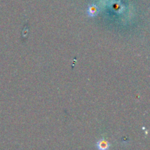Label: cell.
Segmentation results:
<instances>
[{
    "mask_svg": "<svg viewBox=\"0 0 150 150\" xmlns=\"http://www.w3.org/2000/svg\"><path fill=\"white\" fill-rule=\"evenodd\" d=\"M96 146L98 150H108L109 149L111 145H110L109 142L108 141H106L104 139H102L97 142Z\"/></svg>",
    "mask_w": 150,
    "mask_h": 150,
    "instance_id": "1",
    "label": "cell"
},
{
    "mask_svg": "<svg viewBox=\"0 0 150 150\" xmlns=\"http://www.w3.org/2000/svg\"><path fill=\"white\" fill-rule=\"evenodd\" d=\"M88 13H89V15L90 16H95L97 13L96 7H95V6H92V7H89V10H88Z\"/></svg>",
    "mask_w": 150,
    "mask_h": 150,
    "instance_id": "2",
    "label": "cell"
}]
</instances>
